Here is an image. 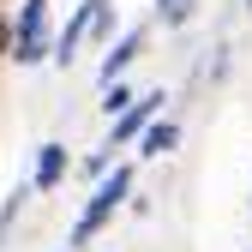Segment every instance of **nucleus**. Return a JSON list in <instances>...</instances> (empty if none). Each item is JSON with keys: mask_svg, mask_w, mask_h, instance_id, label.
I'll list each match as a JSON object with an SVG mask.
<instances>
[{"mask_svg": "<svg viewBox=\"0 0 252 252\" xmlns=\"http://www.w3.org/2000/svg\"><path fill=\"white\" fill-rule=\"evenodd\" d=\"M54 6L48 0H18L12 6V60L18 66H42L54 60Z\"/></svg>", "mask_w": 252, "mask_h": 252, "instance_id": "obj_2", "label": "nucleus"}, {"mask_svg": "<svg viewBox=\"0 0 252 252\" xmlns=\"http://www.w3.org/2000/svg\"><path fill=\"white\" fill-rule=\"evenodd\" d=\"M0 60H12V6L0 0Z\"/></svg>", "mask_w": 252, "mask_h": 252, "instance_id": "obj_11", "label": "nucleus"}, {"mask_svg": "<svg viewBox=\"0 0 252 252\" xmlns=\"http://www.w3.org/2000/svg\"><path fill=\"white\" fill-rule=\"evenodd\" d=\"M138 96H144V90H132L126 78H120V84H102V114H108V120H120V114L132 108Z\"/></svg>", "mask_w": 252, "mask_h": 252, "instance_id": "obj_10", "label": "nucleus"}, {"mask_svg": "<svg viewBox=\"0 0 252 252\" xmlns=\"http://www.w3.org/2000/svg\"><path fill=\"white\" fill-rule=\"evenodd\" d=\"M174 144H180V120H174V114H162V120H156L150 132L138 138V156H144V162H162Z\"/></svg>", "mask_w": 252, "mask_h": 252, "instance_id": "obj_8", "label": "nucleus"}, {"mask_svg": "<svg viewBox=\"0 0 252 252\" xmlns=\"http://www.w3.org/2000/svg\"><path fill=\"white\" fill-rule=\"evenodd\" d=\"M72 174H78V162H72V150L60 144V138L36 144V162H30V186H36V192H60Z\"/></svg>", "mask_w": 252, "mask_h": 252, "instance_id": "obj_6", "label": "nucleus"}, {"mask_svg": "<svg viewBox=\"0 0 252 252\" xmlns=\"http://www.w3.org/2000/svg\"><path fill=\"white\" fill-rule=\"evenodd\" d=\"M6 6H12V0H6Z\"/></svg>", "mask_w": 252, "mask_h": 252, "instance_id": "obj_14", "label": "nucleus"}, {"mask_svg": "<svg viewBox=\"0 0 252 252\" xmlns=\"http://www.w3.org/2000/svg\"><path fill=\"white\" fill-rule=\"evenodd\" d=\"M60 252H72V246H60Z\"/></svg>", "mask_w": 252, "mask_h": 252, "instance_id": "obj_13", "label": "nucleus"}, {"mask_svg": "<svg viewBox=\"0 0 252 252\" xmlns=\"http://www.w3.org/2000/svg\"><path fill=\"white\" fill-rule=\"evenodd\" d=\"M144 48H150V24H132V30H120V36L108 42V54H102V66H96V84H120L126 72L144 60Z\"/></svg>", "mask_w": 252, "mask_h": 252, "instance_id": "obj_5", "label": "nucleus"}, {"mask_svg": "<svg viewBox=\"0 0 252 252\" xmlns=\"http://www.w3.org/2000/svg\"><path fill=\"white\" fill-rule=\"evenodd\" d=\"M162 102H168L162 90H144V96H138L132 108H126L120 120H108V138H102V150H132V144L150 132V126L162 120Z\"/></svg>", "mask_w": 252, "mask_h": 252, "instance_id": "obj_4", "label": "nucleus"}, {"mask_svg": "<svg viewBox=\"0 0 252 252\" xmlns=\"http://www.w3.org/2000/svg\"><path fill=\"white\" fill-rule=\"evenodd\" d=\"M198 18V0H156V24L162 30H186Z\"/></svg>", "mask_w": 252, "mask_h": 252, "instance_id": "obj_9", "label": "nucleus"}, {"mask_svg": "<svg viewBox=\"0 0 252 252\" xmlns=\"http://www.w3.org/2000/svg\"><path fill=\"white\" fill-rule=\"evenodd\" d=\"M132 186H138V168L132 162H114L96 186H90V198L78 204V216H72V234H66V246L72 252H84L90 240H96L108 222H114V216L126 210V204H132Z\"/></svg>", "mask_w": 252, "mask_h": 252, "instance_id": "obj_1", "label": "nucleus"}, {"mask_svg": "<svg viewBox=\"0 0 252 252\" xmlns=\"http://www.w3.org/2000/svg\"><path fill=\"white\" fill-rule=\"evenodd\" d=\"M108 6H114V0H78V6L66 12V24H60V36H54V66H60V72L78 60L84 42H96V24H102Z\"/></svg>", "mask_w": 252, "mask_h": 252, "instance_id": "obj_3", "label": "nucleus"}, {"mask_svg": "<svg viewBox=\"0 0 252 252\" xmlns=\"http://www.w3.org/2000/svg\"><path fill=\"white\" fill-rule=\"evenodd\" d=\"M36 198V186L30 180H18L6 198H0V252H12V228H18V216H24V204Z\"/></svg>", "mask_w": 252, "mask_h": 252, "instance_id": "obj_7", "label": "nucleus"}, {"mask_svg": "<svg viewBox=\"0 0 252 252\" xmlns=\"http://www.w3.org/2000/svg\"><path fill=\"white\" fill-rule=\"evenodd\" d=\"M240 6H246V12H252V0H240Z\"/></svg>", "mask_w": 252, "mask_h": 252, "instance_id": "obj_12", "label": "nucleus"}]
</instances>
